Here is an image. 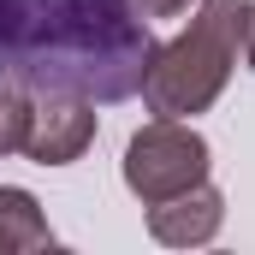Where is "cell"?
Masks as SVG:
<instances>
[{"label": "cell", "instance_id": "9", "mask_svg": "<svg viewBox=\"0 0 255 255\" xmlns=\"http://www.w3.org/2000/svg\"><path fill=\"white\" fill-rule=\"evenodd\" d=\"M244 60H250V71H255V6H250V30H244Z\"/></svg>", "mask_w": 255, "mask_h": 255}, {"label": "cell", "instance_id": "3", "mask_svg": "<svg viewBox=\"0 0 255 255\" xmlns=\"http://www.w3.org/2000/svg\"><path fill=\"white\" fill-rule=\"evenodd\" d=\"M208 178V142L196 130L172 125V119H154L148 130H136L125 148V184L142 196V208L166 202V196H184L190 184Z\"/></svg>", "mask_w": 255, "mask_h": 255}, {"label": "cell", "instance_id": "2", "mask_svg": "<svg viewBox=\"0 0 255 255\" xmlns=\"http://www.w3.org/2000/svg\"><path fill=\"white\" fill-rule=\"evenodd\" d=\"M250 6L255 0H202L190 30L148 54L136 95L148 101L154 119H190L226 89L232 60L244 48V30H250Z\"/></svg>", "mask_w": 255, "mask_h": 255}, {"label": "cell", "instance_id": "8", "mask_svg": "<svg viewBox=\"0 0 255 255\" xmlns=\"http://www.w3.org/2000/svg\"><path fill=\"white\" fill-rule=\"evenodd\" d=\"M184 6H190V0H142V12H148V18H178Z\"/></svg>", "mask_w": 255, "mask_h": 255}, {"label": "cell", "instance_id": "1", "mask_svg": "<svg viewBox=\"0 0 255 255\" xmlns=\"http://www.w3.org/2000/svg\"><path fill=\"white\" fill-rule=\"evenodd\" d=\"M154 54L142 0H0V83L24 95L130 101Z\"/></svg>", "mask_w": 255, "mask_h": 255}, {"label": "cell", "instance_id": "4", "mask_svg": "<svg viewBox=\"0 0 255 255\" xmlns=\"http://www.w3.org/2000/svg\"><path fill=\"white\" fill-rule=\"evenodd\" d=\"M95 136V101H77V95H36L30 107V136H24V154L42 160V166H65L89 148Z\"/></svg>", "mask_w": 255, "mask_h": 255}, {"label": "cell", "instance_id": "7", "mask_svg": "<svg viewBox=\"0 0 255 255\" xmlns=\"http://www.w3.org/2000/svg\"><path fill=\"white\" fill-rule=\"evenodd\" d=\"M24 136H30V101H24V89L0 83V154L24 148Z\"/></svg>", "mask_w": 255, "mask_h": 255}, {"label": "cell", "instance_id": "6", "mask_svg": "<svg viewBox=\"0 0 255 255\" xmlns=\"http://www.w3.org/2000/svg\"><path fill=\"white\" fill-rule=\"evenodd\" d=\"M36 244H54L48 220L36 214V196L0 190V250H36Z\"/></svg>", "mask_w": 255, "mask_h": 255}, {"label": "cell", "instance_id": "5", "mask_svg": "<svg viewBox=\"0 0 255 255\" xmlns=\"http://www.w3.org/2000/svg\"><path fill=\"white\" fill-rule=\"evenodd\" d=\"M148 232H154L160 244H208V238L220 232V190L202 178V184H190L184 196L154 202V208H148Z\"/></svg>", "mask_w": 255, "mask_h": 255}]
</instances>
